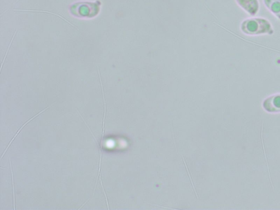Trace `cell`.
<instances>
[{
    "label": "cell",
    "instance_id": "cell-1",
    "mask_svg": "<svg viewBox=\"0 0 280 210\" xmlns=\"http://www.w3.org/2000/svg\"><path fill=\"white\" fill-rule=\"evenodd\" d=\"M241 30L248 35L272 34L274 33L269 21L260 18L249 19L243 21L241 24Z\"/></svg>",
    "mask_w": 280,
    "mask_h": 210
},
{
    "label": "cell",
    "instance_id": "cell-2",
    "mask_svg": "<svg viewBox=\"0 0 280 210\" xmlns=\"http://www.w3.org/2000/svg\"><path fill=\"white\" fill-rule=\"evenodd\" d=\"M239 5L251 16H255L259 11L258 0H236Z\"/></svg>",
    "mask_w": 280,
    "mask_h": 210
},
{
    "label": "cell",
    "instance_id": "cell-3",
    "mask_svg": "<svg viewBox=\"0 0 280 210\" xmlns=\"http://www.w3.org/2000/svg\"><path fill=\"white\" fill-rule=\"evenodd\" d=\"M264 2L268 9L280 19V0H264Z\"/></svg>",
    "mask_w": 280,
    "mask_h": 210
},
{
    "label": "cell",
    "instance_id": "cell-4",
    "mask_svg": "<svg viewBox=\"0 0 280 210\" xmlns=\"http://www.w3.org/2000/svg\"><path fill=\"white\" fill-rule=\"evenodd\" d=\"M265 107L271 108H280V95L272 96L265 100L264 103Z\"/></svg>",
    "mask_w": 280,
    "mask_h": 210
},
{
    "label": "cell",
    "instance_id": "cell-5",
    "mask_svg": "<svg viewBox=\"0 0 280 210\" xmlns=\"http://www.w3.org/2000/svg\"><path fill=\"white\" fill-rule=\"evenodd\" d=\"M49 108V107H47V108H45V110H43L42 111H41V112H40V113H38V114H37V115H36V116H34V117H32V118H31V119H29V121H27V122H26V123H25L24 124V125H23V126H21V128H20V129H19L18 131H17V132H16V135H14V136L13 137V139H12V141H11V142H10V143H9V144H8V146H7V148H6V149H5V152H3V155H2V157H1V158H2V157H3V155H4V154H5V153L6 152V151H7V149H8V147H9V146H10V145H11V143H12V142H13V141H14V139H16V136H17V135H18V134L19 133V132H20V130H21V129H23V128H24V126H25V125H26V124H27L28 123H29V122L30 121H31V120H32V119H34V118H35V117H37V116H38V115H39V114H40V113H42L43 112V111H45V110H46V109H47V108Z\"/></svg>",
    "mask_w": 280,
    "mask_h": 210
},
{
    "label": "cell",
    "instance_id": "cell-6",
    "mask_svg": "<svg viewBox=\"0 0 280 210\" xmlns=\"http://www.w3.org/2000/svg\"><path fill=\"white\" fill-rule=\"evenodd\" d=\"M10 165H11V173H12V186H13V197H14V206H16V200H15V194H14V179H13V171H12V166H11V163L10 162Z\"/></svg>",
    "mask_w": 280,
    "mask_h": 210
}]
</instances>
